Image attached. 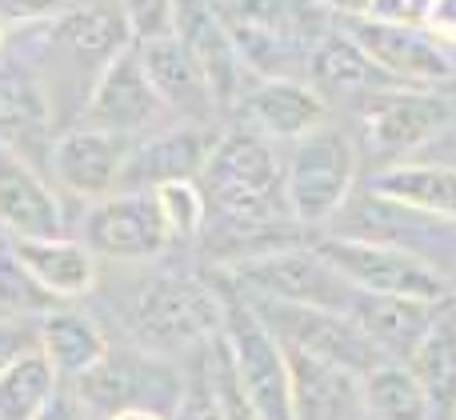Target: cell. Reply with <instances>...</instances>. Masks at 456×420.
Wrapping results in <instances>:
<instances>
[{
    "instance_id": "6da1fadb",
    "label": "cell",
    "mask_w": 456,
    "mask_h": 420,
    "mask_svg": "<svg viewBox=\"0 0 456 420\" xmlns=\"http://www.w3.org/2000/svg\"><path fill=\"white\" fill-rule=\"evenodd\" d=\"M136 277L112 296L117 325L128 344L165 360L200 357L224 333V285H208L184 269L133 264Z\"/></svg>"
},
{
    "instance_id": "7a4b0ae2",
    "label": "cell",
    "mask_w": 456,
    "mask_h": 420,
    "mask_svg": "<svg viewBox=\"0 0 456 420\" xmlns=\"http://www.w3.org/2000/svg\"><path fill=\"white\" fill-rule=\"evenodd\" d=\"M216 8L256 80H308V61L332 32L321 0H216Z\"/></svg>"
},
{
    "instance_id": "3957f363",
    "label": "cell",
    "mask_w": 456,
    "mask_h": 420,
    "mask_svg": "<svg viewBox=\"0 0 456 420\" xmlns=\"http://www.w3.org/2000/svg\"><path fill=\"white\" fill-rule=\"evenodd\" d=\"M356 189V144L345 128L321 125L289 144L284 157V205L305 229H324L340 216Z\"/></svg>"
},
{
    "instance_id": "277c9868",
    "label": "cell",
    "mask_w": 456,
    "mask_h": 420,
    "mask_svg": "<svg viewBox=\"0 0 456 420\" xmlns=\"http://www.w3.org/2000/svg\"><path fill=\"white\" fill-rule=\"evenodd\" d=\"M228 280L240 293L260 296L276 304H297V309H324V312H348L356 288L316 253V245H281L268 253L244 256L228 264Z\"/></svg>"
},
{
    "instance_id": "5b68a950",
    "label": "cell",
    "mask_w": 456,
    "mask_h": 420,
    "mask_svg": "<svg viewBox=\"0 0 456 420\" xmlns=\"http://www.w3.org/2000/svg\"><path fill=\"white\" fill-rule=\"evenodd\" d=\"M72 392L80 397V405L88 408L96 420H109L117 413H160V416H173L176 400L184 392L181 381V368L176 360L165 357H152V352L136 349V344H112L109 357L93 368L88 376L69 384Z\"/></svg>"
},
{
    "instance_id": "8992f818",
    "label": "cell",
    "mask_w": 456,
    "mask_h": 420,
    "mask_svg": "<svg viewBox=\"0 0 456 420\" xmlns=\"http://www.w3.org/2000/svg\"><path fill=\"white\" fill-rule=\"evenodd\" d=\"M236 293H240V288H236ZM240 296L252 304L260 325H265L268 333L281 341V349L292 352V357L321 360V365L345 368V373H353V376H364L369 368H377L380 360H388L348 312L297 309V304L260 301V296H248V293H240Z\"/></svg>"
},
{
    "instance_id": "52a82bcc",
    "label": "cell",
    "mask_w": 456,
    "mask_h": 420,
    "mask_svg": "<svg viewBox=\"0 0 456 420\" xmlns=\"http://www.w3.org/2000/svg\"><path fill=\"white\" fill-rule=\"evenodd\" d=\"M316 253L356 288V293H380V296H409V301L444 304L456 301V285L441 269L412 253H401L393 245H377V240H356L324 232L313 240Z\"/></svg>"
},
{
    "instance_id": "ba28073f",
    "label": "cell",
    "mask_w": 456,
    "mask_h": 420,
    "mask_svg": "<svg viewBox=\"0 0 456 420\" xmlns=\"http://www.w3.org/2000/svg\"><path fill=\"white\" fill-rule=\"evenodd\" d=\"M228 312H224V344L232 352L236 376L244 384V397L256 408L260 420H297V405H292V373L289 357H284L281 341L260 325L252 304L236 293V285H224Z\"/></svg>"
},
{
    "instance_id": "9c48e42d",
    "label": "cell",
    "mask_w": 456,
    "mask_h": 420,
    "mask_svg": "<svg viewBox=\"0 0 456 420\" xmlns=\"http://www.w3.org/2000/svg\"><path fill=\"white\" fill-rule=\"evenodd\" d=\"M332 232L412 253L420 261H428L433 269H441L456 285V221L417 213V208H404L396 200H385L364 189L361 197H353L340 208V216L332 221Z\"/></svg>"
},
{
    "instance_id": "30bf717a",
    "label": "cell",
    "mask_w": 456,
    "mask_h": 420,
    "mask_svg": "<svg viewBox=\"0 0 456 420\" xmlns=\"http://www.w3.org/2000/svg\"><path fill=\"white\" fill-rule=\"evenodd\" d=\"M80 240L109 264H152L173 245L152 189H120L88 205L80 216Z\"/></svg>"
},
{
    "instance_id": "8fae6325",
    "label": "cell",
    "mask_w": 456,
    "mask_h": 420,
    "mask_svg": "<svg viewBox=\"0 0 456 420\" xmlns=\"http://www.w3.org/2000/svg\"><path fill=\"white\" fill-rule=\"evenodd\" d=\"M136 136H120L109 128H88L72 125L48 144V173H53L56 189L64 197L80 200V205H96V200L112 197L125 189V173L133 160Z\"/></svg>"
},
{
    "instance_id": "7c38bea8",
    "label": "cell",
    "mask_w": 456,
    "mask_h": 420,
    "mask_svg": "<svg viewBox=\"0 0 456 420\" xmlns=\"http://www.w3.org/2000/svg\"><path fill=\"white\" fill-rule=\"evenodd\" d=\"M356 125L372 157H404L433 144L452 125V104L425 88H388L356 104Z\"/></svg>"
},
{
    "instance_id": "4fadbf2b",
    "label": "cell",
    "mask_w": 456,
    "mask_h": 420,
    "mask_svg": "<svg viewBox=\"0 0 456 420\" xmlns=\"http://www.w3.org/2000/svg\"><path fill=\"white\" fill-rule=\"evenodd\" d=\"M168 120H173V112L152 93L149 77H144V64H141V56H136V44L125 48V52L96 77L85 112H80V125L109 128V133L136 136V141L157 133V128H168Z\"/></svg>"
},
{
    "instance_id": "5bb4252c",
    "label": "cell",
    "mask_w": 456,
    "mask_h": 420,
    "mask_svg": "<svg viewBox=\"0 0 456 420\" xmlns=\"http://www.w3.org/2000/svg\"><path fill=\"white\" fill-rule=\"evenodd\" d=\"M345 32L388 72L409 88L441 85L456 77V48L441 40L428 24H380V20H353Z\"/></svg>"
},
{
    "instance_id": "9a60e30c",
    "label": "cell",
    "mask_w": 456,
    "mask_h": 420,
    "mask_svg": "<svg viewBox=\"0 0 456 420\" xmlns=\"http://www.w3.org/2000/svg\"><path fill=\"white\" fill-rule=\"evenodd\" d=\"M176 40L200 64L216 109H236V101L248 93L256 77L244 69L216 0H176Z\"/></svg>"
},
{
    "instance_id": "2e32d148",
    "label": "cell",
    "mask_w": 456,
    "mask_h": 420,
    "mask_svg": "<svg viewBox=\"0 0 456 420\" xmlns=\"http://www.w3.org/2000/svg\"><path fill=\"white\" fill-rule=\"evenodd\" d=\"M0 229L16 240L72 237L53 181H45L28 157L4 144H0Z\"/></svg>"
},
{
    "instance_id": "e0dca14e",
    "label": "cell",
    "mask_w": 456,
    "mask_h": 420,
    "mask_svg": "<svg viewBox=\"0 0 456 420\" xmlns=\"http://www.w3.org/2000/svg\"><path fill=\"white\" fill-rule=\"evenodd\" d=\"M232 112L240 128L265 136V141L289 144L329 125V104L308 80H252Z\"/></svg>"
},
{
    "instance_id": "ac0fdd59",
    "label": "cell",
    "mask_w": 456,
    "mask_h": 420,
    "mask_svg": "<svg viewBox=\"0 0 456 420\" xmlns=\"http://www.w3.org/2000/svg\"><path fill=\"white\" fill-rule=\"evenodd\" d=\"M48 52H64V61L80 72H93V80L117 61L125 48H133L128 24L112 0H77L64 16L45 24Z\"/></svg>"
},
{
    "instance_id": "d6986e66",
    "label": "cell",
    "mask_w": 456,
    "mask_h": 420,
    "mask_svg": "<svg viewBox=\"0 0 456 420\" xmlns=\"http://www.w3.org/2000/svg\"><path fill=\"white\" fill-rule=\"evenodd\" d=\"M216 136L205 125H176L141 136L125 173V189H160L173 181H200Z\"/></svg>"
},
{
    "instance_id": "ffe728a7",
    "label": "cell",
    "mask_w": 456,
    "mask_h": 420,
    "mask_svg": "<svg viewBox=\"0 0 456 420\" xmlns=\"http://www.w3.org/2000/svg\"><path fill=\"white\" fill-rule=\"evenodd\" d=\"M136 56L144 64V77H149L152 93L173 112V120H184V125H208L213 120V112H216L213 88H208L200 64L192 61V52L181 40L165 36V40L136 44Z\"/></svg>"
},
{
    "instance_id": "44dd1931",
    "label": "cell",
    "mask_w": 456,
    "mask_h": 420,
    "mask_svg": "<svg viewBox=\"0 0 456 420\" xmlns=\"http://www.w3.org/2000/svg\"><path fill=\"white\" fill-rule=\"evenodd\" d=\"M308 85L324 96V104H364L369 96L388 93V88H409L393 80L345 28H332L329 36L316 44L313 61H308Z\"/></svg>"
},
{
    "instance_id": "7402d4cb",
    "label": "cell",
    "mask_w": 456,
    "mask_h": 420,
    "mask_svg": "<svg viewBox=\"0 0 456 420\" xmlns=\"http://www.w3.org/2000/svg\"><path fill=\"white\" fill-rule=\"evenodd\" d=\"M449 304V301H444ZM444 304H428V301H409V296H380V293H356L348 304V317L364 328L372 344L385 352L388 360H404L417 352V344L428 336L436 312Z\"/></svg>"
},
{
    "instance_id": "603a6c76",
    "label": "cell",
    "mask_w": 456,
    "mask_h": 420,
    "mask_svg": "<svg viewBox=\"0 0 456 420\" xmlns=\"http://www.w3.org/2000/svg\"><path fill=\"white\" fill-rule=\"evenodd\" d=\"M16 253L37 277V285L61 301H80L101 288V256L80 237H53V240H16Z\"/></svg>"
},
{
    "instance_id": "cb8c5ba5",
    "label": "cell",
    "mask_w": 456,
    "mask_h": 420,
    "mask_svg": "<svg viewBox=\"0 0 456 420\" xmlns=\"http://www.w3.org/2000/svg\"><path fill=\"white\" fill-rule=\"evenodd\" d=\"M37 344L56 368L64 384L88 376L104 357H109L112 341L104 325L85 309H53L37 320Z\"/></svg>"
},
{
    "instance_id": "d4e9b609",
    "label": "cell",
    "mask_w": 456,
    "mask_h": 420,
    "mask_svg": "<svg viewBox=\"0 0 456 420\" xmlns=\"http://www.w3.org/2000/svg\"><path fill=\"white\" fill-rule=\"evenodd\" d=\"M289 357L292 373V405H297V420H372L364 408L361 376L345 373V368L321 365L308 357Z\"/></svg>"
},
{
    "instance_id": "484cf974",
    "label": "cell",
    "mask_w": 456,
    "mask_h": 420,
    "mask_svg": "<svg viewBox=\"0 0 456 420\" xmlns=\"http://www.w3.org/2000/svg\"><path fill=\"white\" fill-rule=\"evenodd\" d=\"M48 125H53V96L40 72L24 61L0 56V144L20 152L24 144L40 141Z\"/></svg>"
},
{
    "instance_id": "4316f807",
    "label": "cell",
    "mask_w": 456,
    "mask_h": 420,
    "mask_svg": "<svg viewBox=\"0 0 456 420\" xmlns=\"http://www.w3.org/2000/svg\"><path fill=\"white\" fill-rule=\"evenodd\" d=\"M369 192L417 208L428 216L456 221V165L441 160H393L369 176Z\"/></svg>"
},
{
    "instance_id": "83f0119b",
    "label": "cell",
    "mask_w": 456,
    "mask_h": 420,
    "mask_svg": "<svg viewBox=\"0 0 456 420\" xmlns=\"http://www.w3.org/2000/svg\"><path fill=\"white\" fill-rule=\"evenodd\" d=\"M409 368L425 384L436 420H449L456 413V301L436 312L428 336L409 357Z\"/></svg>"
},
{
    "instance_id": "f1b7e54d",
    "label": "cell",
    "mask_w": 456,
    "mask_h": 420,
    "mask_svg": "<svg viewBox=\"0 0 456 420\" xmlns=\"http://www.w3.org/2000/svg\"><path fill=\"white\" fill-rule=\"evenodd\" d=\"M364 408L372 420H436L425 384L404 360H380L361 376Z\"/></svg>"
},
{
    "instance_id": "f546056e",
    "label": "cell",
    "mask_w": 456,
    "mask_h": 420,
    "mask_svg": "<svg viewBox=\"0 0 456 420\" xmlns=\"http://www.w3.org/2000/svg\"><path fill=\"white\" fill-rule=\"evenodd\" d=\"M61 376L48 365L40 349L20 357L0 376V420H37L48 408V400L61 392Z\"/></svg>"
},
{
    "instance_id": "4dcf8cb0",
    "label": "cell",
    "mask_w": 456,
    "mask_h": 420,
    "mask_svg": "<svg viewBox=\"0 0 456 420\" xmlns=\"http://www.w3.org/2000/svg\"><path fill=\"white\" fill-rule=\"evenodd\" d=\"M53 309H56V301L37 285V277H32L28 264L16 253V237H8L0 229V317L40 320Z\"/></svg>"
},
{
    "instance_id": "1f68e13d",
    "label": "cell",
    "mask_w": 456,
    "mask_h": 420,
    "mask_svg": "<svg viewBox=\"0 0 456 420\" xmlns=\"http://www.w3.org/2000/svg\"><path fill=\"white\" fill-rule=\"evenodd\" d=\"M152 192H157V205L173 245H192L208 232V197L200 189V181H173Z\"/></svg>"
},
{
    "instance_id": "d6a6232c",
    "label": "cell",
    "mask_w": 456,
    "mask_h": 420,
    "mask_svg": "<svg viewBox=\"0 0 456 420\" xmlns=\"http://www.w3.org/2000/svg\"><path fill=\"white\" fill-rule=\"evenodd\" d=\"M200 373H205V381H208V389H213L224 420H260L256 408H252L248 397H244V384H240V376H236V365H232V352H228V344H224V333L200 352Z\"/></svg>"
},
{
    "instance_id": "836d02e7",
    "label": "cell",
    "mask_w": 456,
    "mask_h": 420,
    "mask_svg": "<svg viewBox=\"0 0 456 420\" xmlns=\"http://www.w3.org/2000/svg\"><path fill=\"white\" fill-rule=\"evenodd\" d=\"M128 24L133 44L176 36V0H112Z\"/></svg>"
},
{
    "instance_id": "e575fe53",
    "label": "cell",
    "mask_w": 456,
    "mask_h": 420,
    "mask_svg": "<svg viewBox=\"0 0 456 420\" xmlns=\"http://www.w3.org/2000/svg\"><path fill=\"white\" fill-rule=\"evenodd\" d=\"M168 420H224L221 405H216L213 389H208V381H205V373H200V357H197L192 376L184 381V392H181V400H176V408Z\"/></svg>"
},
{
    "instance_id": "d590c367",
    "label": "cell",
    "mask_w": 456,
    "mask_h": 420,
    "mask_svg": "<svg viewBox=\"0 0 456 420\" xmlns=\"http://www.w3.org/2000/svg\"><path fill=\"white\" fill-rule=\"evenodd\" d=\"M37 344V320L28 317H0V376L16 365L20 357H28Z\"/></svg>"
},
{
    "instance_id": "8d00e7d4",
    "label": "cell",
    "mask_w": 456,
    "mask_h": 420,
    "mask_svg": "<svg viewBox=\"0 0 456 420\" xmlns=\"http://www.w3.org/2000/svg\"><path fill=\"white\" fill-rule=\"evenodd\" d=\"M77 0H0V24H53Z\"/></svg>"
},
{
    "instance_id": "74e56055",
    "label": "cell",
    "mask_w": 456,
    "mask_h": 420,
    "mask_svg": "<svg viewBox=\"0 0 456 420\" xmlns=\"http://www.w3.org/2000/svg\"><path fill=\"white\" fill-rule=\"evenodd\" d=\"M37 420H96V416L88 413L85 405H80V397L69 389V384H61V392L48 400V408Z\"/></svg>"
},
{
    "instance_id": "f35d334b",
    "label": "cell",
    "mask_w": 456,
    "mask_h": 420,
    "mask_svg": "<svg viewBox=\"0 0 456 420\" xmlns=\"http://www.w3.org/2000/svg\"><path fill=\"white\" fill-rule=\"evenodd\" d=\"M364 20H380V24H412L409 0H372V12Z\"/></svg>"
},
{
    "instance_id": "ab89813d",
    "label": "cell",
    "mask_w": 456,
    "mask_h": 420,
    "mask_svg": "<svg viewBox=\"0 0 456 420\" xmlns=\"http://www.w3.org/2000/svg\"><path fill=\"white\" fill-rule=\"evenodd\" d=\"M428 28L436 32L441 40H449L456 48V0H441V4L433 8V16H428Z\"/></svg>"
},
{
    "instance_id": "60d3db41",
    "label": "cell",
    "mask_w": 456,
    "mask_h": 420,
    "mask_svg": "<svg viewBox=\"0 0 456 420\" xmlns=\"http://www.w3.org/2000/svg\"><path fill=\"white\" fill-rule=\"evenodd\" d=\"M321 8L329 16H340L345 24H353V20H364V16L372 12V0H321Z\"/></svg>"
},
{
    "instance_id": "b9f144b4",
    "label": "cell",
    "mask_w": 456,
    "mask_h": 420,
    "mask_svg": "<svg viewBox=\"0 0 456 420\" xmlns=\"http://www.w3.org/2000/svg\"><path fill=\"white\" fill-rule=\"evenodd\" d=\"M441 4V0H409V12H412V24H428V16H433V8Z\"/></svg>"
},
{
    "instance_id": "7bdbcfd3",
    "label": "cell",
    "mask_w": 456,
    "mask_h": 420,
    "mask_svg": "<svg viewBox=\"0 0 456 420\" xmlns=\"http://www.w3.org/2000/svg\"><path fill=\"white\" fill-rule=\"evenodd\" d=\"M109 420H168V416H160V413H141V408H133V413H117V416H109Z\"/></svg>"
},
{
    "instance_id": "ee69618b",
    "label": "cell",
    "mask_w": 456,
    "mask_h": 420,
    "mask_svg": "<svg viewBox=\"0 0 456 420\" xmlns=\"http://www.w3.org/2000/svg\"><path fill=\"white\" fill-rule=\"evenodd\" d=\"M0 52H4V24H0Z\"/></svg>"
},
{
    "instance_id": "f6af8a7d",
    "label": "cell",
    "mask_w": 456,
    "mask_h": 420,
    "mask_svg": "<svg viewBox=\"0 0 456 420\" xmlns=\"http://www.w3.org/2000/svg\"><path fill=\"white\" fill-rule=\"evenodd\" d=\"M449 420H456V413H452V416H449Z\"/></svg>"
}]
</instances>
